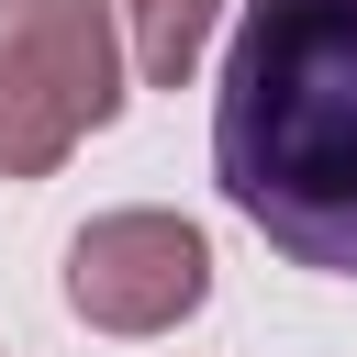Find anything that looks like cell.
<instances>
[{
  "instance_id": "cell-1",
  "label": "cell",
  "mask_w": 357,
  "mask_h": 357,
  "mask_svg": "<svg viewBox=\"0 0 357 357\" xmlns=\"http://www.w3.org/2000/svg\"><path fill=\"white\" fill-rule=\"evenodd\" d=\"M223 201L312 279H357V0H245L212 78Z\"/></svg>"
},
{
  "instance_id": "cell-2",
  "label": "cell",
  "mask_w": 357,
  "mask_h": 357,
  "mask_svg": "<svg viewBox=\"0 0 357 357\" xmlns=\"http://www.w3.org/2000/svg\"><path fill=\"white\" fill-rule=\"evenodd\" d=\"M212 301V234L178 212H89L67 234V312L89 335H178Z\"/></svg>"
},
{
  "instance_id": "cell-3",
  "label": "cell",
  "mask_w": 357,
  "mask_h": 357,
  "mask_svg": "<svg viewBox=\"0 0 357 357\" xmlns=\"http://www.w3.org/2000/svg\"><path fill=\"white\" fill-rule=\"evenodd\" d=\"M0 33L45 67V89L78 112V134H100L134 100V56H123V11L112 0H11Z\"/></svg>"
},
{
  "instance_id": "cell-4",
  "label": "cell",
  "mask_w": 357,
  "mask_h": 357,
  "mask_svg": "<svg viewBox=\"0 0 357 357\" xmlns=\"http://www.w3.org/2000/svg\"><path fill=\"white\" fill-rule=\"evenodd\" d=\"M78 145V112L45 89V67L0 33V178H56Z\"/></svg>"
},
{
  "instance_id": "cell-5",
  "label": "cell",
  "mask_w": 357,
  "mask_h": 357,
  "mask_svg": "<svg viewBox=\"0 0 357 357\" xmlns=\"http://www.w3.org/2000/svg\"><path fill=\"white\" fill-rule=\"evenodd\" d=\"M112 11H123V56L145 89H190V67L223 22V0H112Z\"/></svg>"
}]
</instances>
